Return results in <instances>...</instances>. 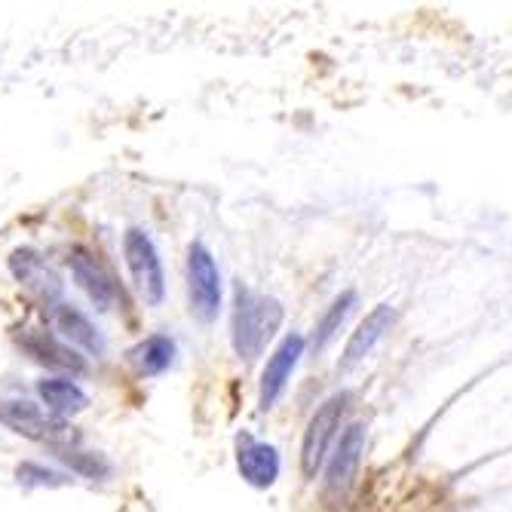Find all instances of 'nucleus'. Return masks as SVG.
Returning <instances> with one entry per match:
<instances>
[{
    "label": "nucleus",
    "instance_id": "1",
    "mask_svg": "<svg viewBox=\"0 0 512 512\" xmlns=\"http://www.w3.org/2000/svg\"><path fill=\"white\" fill-rule=\"evenodd\" d=\"M283 322V304L267 295H255L249 286L234 292V316H230V341L240 359L252 362L261 356L267 341Z\"/></svg>",
    "mask_w": 512,
    "mask_h": 512
},
{
    "label": "nucleus",
    "instance_id": "2",
    "mask_svg": "<svg viewBox=\"0 0 512 512\" xmlns=\"http://www.w3.org/2000/svg\"><path fill=\"white\" fill-rule=\"evenodd\" d=\"M123 258L126 267L132 273L135 289L142 292V298L157 307L166 298V270H163V258L151 240L148 230L142 227H129L123 234Z\"/></svg>",
    "mask_w": 512,
    "mask_h": 512
},
{
    "label": "nucleus",
    "instance_id": "3",
    "mask_svg": "<svg viewBox=\"0 0 512 512\" xmlns=\"http://www.w3.org/2000/svg\"><path fill=\"white\" fill-rule=\"evenodd\" d=\"M0 424L25 439L50 442L56 448H59V442H65L71 436V424L65 417L46 411L28 399H0Z\"/></svg>",
    "mask_w": 512,
    "mask_h": 512
},
{
    "label": "nucleus",
    "instance_id": "4",
    "mask_svg": "<svg viewBox=\"0 0 512 512\" xmlns=\"http://www.w3.org/2000/svg\"><path fill=\"white\" fill-rule=\"evenodd\" d=\"M347 411V393H338L332 399H325L316 414L310 417L307 433H304V445H301V470L307 479L316 476V470L322 467L325 454H329L335 433L341 430V417Z\"/></svg>",
    "mask_w": 512,
    "mask_h": 512
},
{
    "label": "nucleus",
    "instance_id": "5",
    "mask_svg": "<svg viewBox=\"0 0 512 512\" xmlns=\"http://www.w3.org/2000/svg\"><path fill=\"white\" fill-rule=\"evenodd\" d=\"M188 292H191V304L194 313L203 322H212L221 310V270L215 255L203 246L194 243L188 249Z\"/></svg>",
    "mask_w": 512,
    "mask_h": 512
},
{
    "label": "nucleus",
    "instance_id": "6",
    "mask_svg": "<svg viewBox=\"0 0 512 512\" xmlns=\"http://www.w3.org/2000/svg\"><path fill=\"white\" fill-rule=\"evenodd\" d=\"M304 335H286L279 341V347L273 350V356L264 365V375H261V390H258V405L261 411H270L279 396L286 393L289 381H292V371L298 368L301 356H304Z\"/></svg>",
    "mask_w": 512,
    "mask_h": 512
},
{
    "label": "nucleus",
    "instance_id": "7",
    "mask_svg": "<svg viewBox=\"0 0 512 512\" xmlns=\"http://www.w3.org/2000/svg\"><path fill=\"white\" fill-rule=\"evenodd\" d=\"M50 322H53V329L62 335L65 344L80 347V350H86L92 356H102L105 353V338L96 329V322H92L83 310H77L74 304H65V301L53 304Z\"/></svg>",
    "mask_w": 512,
    "mask_h": 512
},
{
    "label": "nucleus",
    "instance_id": "8",
    "mask_svg": "<svg viewBox=\"0 0 512 512\" xmlns=\"http://www.w3.org/2000/svg\"><path fill=\"white\" fill-rule=\"evenodd\" d=\"M393 322H396V310L390 304H378L375 310H371L356 325V332L350 335V341L344 347V356H341V368H353L365 356H371V350H375L387 338V332L393 329Z\"/></svg>",
    "mask_w": 512,
    "mask_h": 512
},
{
    "label": "nucleus",
    "instance_id": "9",
    "mask_svg": "<svg viewBox=\"0 0 512 512\" xmlns=\"http://www.w3.org/2000/svg\"><path fill=\"white\" fill-rule=\"evenodd\" d=\"M362 448H365V427L350 424L341 433V439L335 445V454L329 460V473H325V485H329L332 494H344L353 485L359 460H362Z\"/></svg>",
    "mask_w": 512,
    "mask_h": 512
},
{
    "label": "nucleus",
    "instance_id": "10",
    "mask_svg": "<svg viewBox=\"0 0 512 512\" xmlns=\"http://www.w3.org/2000/svg\"><path fill=\"white\" fill-rule=\"evenodd\" d=\"M19 347L40 365L46 368H59V371H71V375H83L86 362L83 356L74 353L71 344H65L62 338L50 335V332H25L19 338Z\"/></svg>",
    "mask_w": 512,
    "mask_h": 512
},
{
    "label": "nucleus",
    "instance_id": "11",
    "mask_svg": "<svg viewBox=\"0 0 512 512\" xmlns=\"http://www.w3.org/2000/svg\"><path fill=\"white\" fill-rule=\"evenodd\" d=\"M68 267H71L74 283L86 292V298L99 310H108L114 304V283H111V276L105 273V267L96 261V255L86 252V249H71Z\"/></svg>",
    "mask_w": 512,
    "mask_h": 512
},
{
    "label": "nucleus",
    "instance_id": "12",
    "mask_svg": "<svg viewBox=\"0 0 512 512\" xmlns=\"http://www.w3.org/2000/svg\"><path fill=\"white\" fill-rule=\"evenodd\" d=\"M237 467H240V476L255 485V488H270L279 476V451L267 442H258L252 436H243L240 439V448H237Z\"/></svg>",
    "mask_w": 512,
    "mask_h": 512
},
{
    "label": "nucleus",
    "instance_id": "13",
    "mask_svg": "<svg viewBox=\"0 0 512 512\" xmlns=\"http://www.w3.org/2000/svg\"><path fill=\"white\" fill-rule=\"evenodd\" d=\"M10 270H13V276L19 279V283H25V286H34V289H40L43 295L50 292V295H59V289H62V283H59V276L46 267V261L34 252V249H16L13 255H10Z\"/></svg>",
    "mask_w": 512,
    "mask_h": 512
},
{
    "label": "nucleus",
    "instance_id": "14",
    "mask_svg": "<svg viewBox=\"0 0 512 512\" xmlns=\"http://www.w3.org/2000/svg\"><path fill=\"white\" fill-rule=\"evenodd\" d=\"M129 359L138 368V375L157 378L163 371H169V365L175 362V341L169 335H151L142 344L132 347Z\"/></svg>",
    "mask_w": 512,
    "mask_h": 512
},
{
    "label": "nucleus",
    "instance_id": "15",
    "mask_svg": "<svg viewBox=\"0 0 512 512\" xmlns=\"http://www.w3.org/2000/svg\"><path fill=\"white\" fill-rule=\"evenodd\" d=\"M37 396L43 399V405L50 408L53 414L65 417V414H77L89 405L86 390L71 381V378H50V381H40L37 384Z\"/></svg>",
    "mask_w": 512,
    "mask_h": 512
},
{
    "label": "nucleus",
    "instance_id": "16",
    "mask_svg": "<svg viewBox=\"0 0 512 512\" xmlns=\"http://www.w3.org/2000/svg\"><path fill=\"white\" fill-rule=\"evenodd\" d=\"M353 307H356V292H344L329 310H325V316L316 325V335H313V347L316 350H322L325 344H329L338 335V329L344 325V319L353 313Z\"/></svg>",
    "mask_w": 512,
    "mask_h": 512
},
{
    "label": "nucleus",
    "instance_id": "17",
    "mask_svg": "<svg viewBox=\"0 0 512 512\" xmlns=\"http://www.w3.org/2000/svg\"><path fill=\"white\" fill-rule=\"evenodd\" d=\"M56 451L71 467V473H77L83 479H105V476H111V463L102 454H96V451H77V448H68V445H59Z\"/></svg>",
    "mask_w": 512,
    "mask_h": 512
},
{
    "label": "nucleus",
    "instance_id": "18",
    "mask_svg": "<svg viewBox=\"0 0 512 512\" xmlns=\"http://www.w3.org/2000/svg\"><path fill=\"white\" fill-rule=\"evenodd\" d=\"M19 482L22 485H31V488H59V485H68V476L65 473H56V470H46L43 463H19L16 470Z\"/></svg>",
    "mask_w": 512,
    "mask_h": 512
}]
</instances>
